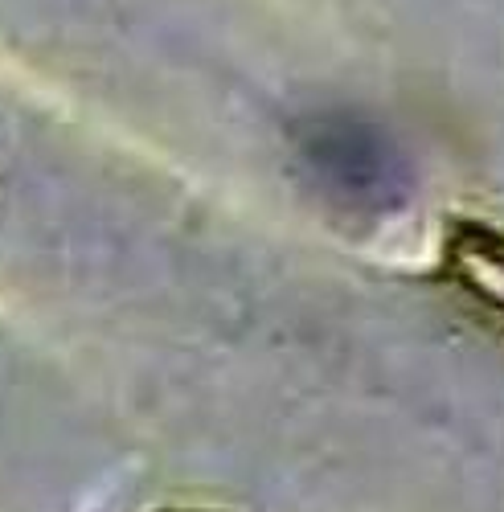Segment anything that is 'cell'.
Wrapping results in <instances>:
<instances>
[{
    "instance_id": "obj_1",
    "label": "cell",
    "mask_w": 504,
    "mask_h": 512,
    "mask_svg": "<svg viewBox=\"0 0 504 512\" xmlns=\"http://www.w3.org/2000/svg\"><path fill=\"white\" fill-rule=\"evenodd\" d=\"M447 271L468 295L504 316V238L480 226L455 230L447 246Z\"/></svg>"
}]
</instances>
